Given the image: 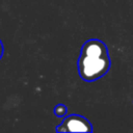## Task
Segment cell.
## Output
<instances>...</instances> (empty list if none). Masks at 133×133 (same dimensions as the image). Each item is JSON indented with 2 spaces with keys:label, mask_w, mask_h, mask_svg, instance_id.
<instances>
[{
  "label": "cell",
  "mask_w": 133,
  "mask_h": 133,
  "mask_svg": "<svg viewBox=\"0 0 133 133\" xmlns=\"http://www.w3.org/2000/svg\"><path fill=\"white\" fill-rule=\"evenodd\" d=\"M79 76L88 82L103 77L110 69L107 46L100 39L91 38L81 47L77 62Z\"/></svg>",
  "instance_id": "6da1fadb"
},
{
  "label": "cell",
  "mask_w": 133,
  "mask_h": 133,
  "mask_svg": "<svg viewBox=\"0 0 133 133\" xmlns=\"http://www.w3.org/2000/svg\"><path fill=\"white\" fill-rule=\"evenodd\" d=\"M92 127L90 122L82 115L70 114L66 115L61 124L56 127V132H91Z\"/></svg>",
  "instance_id": "7a4b0ae2"
},
{
  "label": "cell",
  "mask_w": 133,
  "mask_h": 133,
  "mask_svg": "<svg viewBox=\"0 0 133 133\" xmlns=\"http://www.w3.org/2000/svg\"><path fill=\"white\" fill-rule=\"evenodd\" d=\"M66 111H68V108L65 105L63 104H58L54 107V114L57 116V117H61V116H64L66 114Z\"/></svg>",
  "instance_id": "3957f363"
},
{
  "label": "cell",
  "mask_w": 133,
  "mask_h": 133,
  "mask_svg": "<svg viewBox=\"0 0 133 133\" xmlns=\"http://www.w3.org/2000/svg\"><path fill=\"white\" fill-rule=\"evenodd\" d=\"M3 45H2V42H1V39H0V59H1V57H2V55H3Z\"/></svg>",
  "instance_id": "277c9868"
}]
</instances>
